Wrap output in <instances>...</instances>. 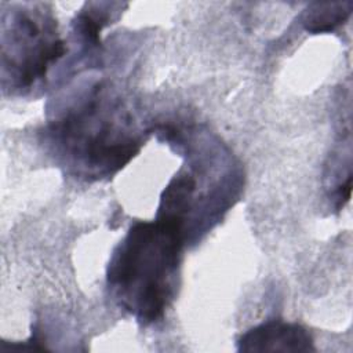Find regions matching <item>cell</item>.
<instances>
[{"label":"cell","mask_w":353,"mask_h":353,"mask_svg":"<svg viewBox=\"0 0 353 353\" xmlns=\"http://www.w3.org/2000/svg\"><path fill=\"white\" fill-rule=\"evenodd\" d=\"M143 142V131L127 103L102 80L62 99L44 128V143L54 160L84 181L114 175Z\"/></svg>","instance_id":"obj_1"},{"label":"cell","mask_w":353,"mask_h":353,"mask_svg":"<svg viewBox=\"0 0 353 353\" xmlns=\"http://www.w3.org/2000/svg\"><path fill=\"white\" fill-rule=\"evenodd\" d=\"M239 352H314L312 335L298 323L284 320H268L237 339Z\"/></svg>","instance_id":"obj_4"},{"label":"cell","mask_w":353,"mask_h":353,"mask_svg":"<svg viewBox=\"0 0 353 353\" xmlns=\"http://www.w3.org/2000/svg\"><path fill=\"white\" fill-rule=\"evenodd\" d=\"M57 19L44 3H14L1 11V85L25 94L44 81L66 54Z\"/></svg>","instance_id":"obj_3"},{"label":"cell","mask_w":353,"mask_h":353,"mask_svg":"<svg viewBox=\"0 0 353 353\" xmlns=\"http://www.w3.org/2000/svg\"><path fill=\"white\" fill-rule=\"evenodd\" d=\"M183 229L167 219L137 221L114 247L106 287L114 303L143 325L160 321L176 295Z\"/></svg>","instance_id":"obj_2"},{"label":"cell","mask_w":353,"mask_h":353,"mask_svg":"<svg viewBox=\"0 0 353 353\" xmlns=\"http://www.w3.org/2000/svg\"><path fill=\"white\" fill-rule=\"evenodd\" d=\"M352 8V1L313 3L303 11L302 25L310 33L332 32L347 21Z\"/></svg>","instance_id":"obj_5"}]
</instances>
